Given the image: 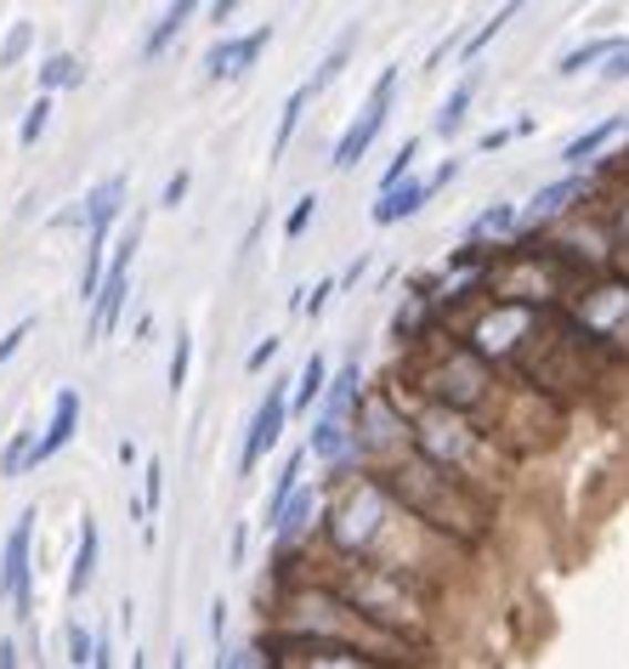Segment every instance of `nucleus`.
Listing matches in <instances>:
<instances>
[{
  "instance_id": "obj_27",
  "label": "nucleus",
  "mask_w": 629,
  "mask_h": 669,
  "mask_svg": "<svg viewBox=\"0 0 629 669\" xmlns=\"http://www.w3.org/2000/svg\"><path fill=\"white\" fill-rule=\"evenodd\" d=\"M187 358H193V334L176 329V347H171V392L187 387Z\"/></svg>"
},
{
  "instance_id": "obj_5",
  "label": "nucleus",
  "mask_w": 629,
  "mask_h": 669,
  "mask_svg": "<svg viewBox=\"0 0 629 669\" xmlns=\"http://www.w3.org/2000/svg\"><path fill=\"white\" fill-rule=\"evenodd\" d=\"M454 176H460V159H443V165L431 171V176H409L403 187H392V194H380V199H374V210H369V216H374V227H392V222L420 216V210H425V199L437 194V187H448Z\"/></svg>"
},
{
  "instance_id": "obj_10",
  "label": "nucleus",
  "mask_w": 629,
  "mask_h": 669,
  "mask_svg": "<svg viewBox=\"0 0 629 669\" xmlns=\"http://www.w3.org/2000/svg\"><path fill=\"white\" fill-rule=\"evenodd\" d=\"M125 176H109V182H96L91 194H85V233H109L114 216L125 210Z\"/></svg>"
},
{
  "instance_id": "obj_22",
  "label": "nucleus",
  "mask_w": 629,
  "mask_h": 669,
  "mask_svg": "<svg viewBox=\"0 0 629 669\" xmlns=\"http://www.w3.org/2000/svg\"><path fill=\"white\" fill-rule=\"evenodd\" d=\"M312 103V91L301 85V91H289V103H283V120H278V136H272V154H283L289 148V136H296V125H301V109Z\"/></svg>"
},
{
  "instance_id": "obj_8",
  "label": "nucleus",
  "mask_w": 629,
  "mask_h": 669,
  "mask_svg": "<svg viewBox=\"0 0 629 669\" xmlns=\"http://www.w3.org/2000/svg\"><path fill=\"white\" fill-rule=\"evenodd\" d=\"M585 187H590V182L578 176V171L561 176V182H550V187H539V194L522 205V227H545V222H556L561 210H573V199L585 194Z\"/></svg>"
},
{
  "instance_id": "obj_25",
  "label": "nucleus",
  "mask_w": 629,
  "mask_h": 669,
  "mask_svg": "<svg viewBox=\"0 0 629 669\" xmlns=\"http://www.w3.org/2000/svg\"><path fill=\"white\" fill-rule=\"evenodd\" d=\"M511 18H516V7H499V12L488 18V23H482V29H476V34L465 40V63H476V52H482V45H488V40H494V34H499V29L511 23Z\"/></svg>"
},
{
  "instance_id": "obj_28",
  "label": "nucleus",
  "mask_w": 629,
  "mask_h": 669,
  "mask_svg": "<svg viewBox=\"0 0 629 669\" xmlns=\"http://www.w3.org/2000/svg\"><path fill=\"white\" fill-rule=\"evenodd\" d=\"M63 636H69V663H74V669H85V663L96 658V636H91L85 625H69Z\"/></svg>"
},
{
  "instance_id": "obj_32",
  "label": "nucleus",
  "mask_w": 629,
  "mask_h": 669,
  "mask_svg": "<svg viewBox=\"0 0 629 669\" xmlns=\"http://www.w3.org/2000/svg\"><path fill=\"white\" fill-rule=\"evenodd\" d=\"M221 669H267V652H261V647H233V652L221 658Z\"/></svg>"
},
{
  "instance_id": "obj_41",
  "label": "nucleus",
  "mask_w": 629,
  "mask_h": 669,
  "mask_svg": "<svg viewBox=\"0 0 629 669\" xmlns=\"http://www.w3.org/2000/svg\"><path fill=\"white\" fill-rule=\"evenodd\" d=\"M171 669H187V652H182V647L171 652Z\"/></svg>"
},
{
  "instance_id": "obj_16",
  "label": "nucleus",
  "mask_w": 629,
  "mask_h": 669,
  "mask_svg": "<svg viewBox=\"0 0 629 669\" xmlns=\"http://www.w3.org/2000/svg\"><path fill=\"white\" fill-rule=\"evenodd\" d=\"M187 18H199V7H193V0H176V7H165V12H159V23H154V34L142 40V58H159L165 45L187 29Z\"/></svg>"
},
{
  "instance_id": "obj_40",
  "label": "nucleus",
  "mask_w": 629,
  "mask_h": 669,
  "mask_svg": "<svg viewBox=\"0 0 629 669\" xmlns=\"http://www.w3.org/2000/svg\"><path fill=\"white\" fill-rule=\"evenodd\" d=\"M221 630H227V607H221V601H216V613H210V636H216V641H221Z\"/></svg>"
},
{
  "instance_id": "obj_18",
  "label": "nucleus",
  "mask_w": 629,
  "mask_h": 669,
  "mask_svg": "<svg viewBox=\"0 0 629 669\" xmlns=\"http://www.w3.org/2000/svg\"><path fill=\"white\" fill-rule=\"evenodd\" d=\"M312 511H318V494L312 488H301L296 500H289L283 511H278V522H272V534H278V545H296L301 539V528L312 522Z\"/></svg>"
},
{
  "instance_id": "obj_35",
  "label": "nucleus",
  "mask_w": 629,
  "mask_h": 669,
  "mask_svg": "<svg viewBox=\"0 0 629 669\" xmlns=\"http://www.w3.org/2000/svg\"><path fill=\"white\" fill-rule=\"evenodd\" d=\"M601 80H629V40H618V52H612V63L601 69Z\"/></svg>"
},
{
  "instance_id": "obj_37",
  "label": "nucleus",
  "mask_w": 629,
  "mask_h": 669,
  "mask_svg": "<svg viewBox=\"0 0 629 669\" xmlns=\"http://www.w3.org/2000/svg\"><path fill=\"white\" fill-rule=\"evenodd\" d=\"M272 352H278V334H267V341L250 352V369H267V363H272Z\"/></svg>"
},
{
  "instance_id": "obj_20",
  "label": "nucleus",
  "mask_w": 629,
  "mask_h": 669,
  "mask_svg": "<svg viewBox=\"0 0 629 669\" xmlns=\"http://www.w3.org/2000/svg\"><path fill=\"white\" fill-rule=\"evenodd\" d=\"M80 58H69V52H58L52 63L40 69V97H52V91H69V85H80Z\"/></svg>"
},
{
  "instance_id": "obj_31",
  "label": "nucleus",
  "mask_w": 629,
  "mask_h": 669,
  "mask_svg": "<svg viewBox=\"0 0 629 669\" xmlns=\"http://www.w3.org/2000/svg\"><path fill=\"white\" fill-rule=\"evenodd\" d=\"M29 40H34V29H29V23H18V29L7 34V45H0V63H7V69H12V63H18L23 52H29Z\"/></svg>"
},
{
  "instance_id": "obj_36",
  "label": "nucleus",
  "mask_w": 629,
  "mask_h": 669,
  "mask_svg": "<svg viewBox=\"0 0 629 669\" xmlns=\"http://www.w3.org/2000/svg\"><path fill=\"white\" fill-rule=\"evenodd\" d=\"M182 194H187V171H176V176L165 182V199H159V205H182Z\"/></svg>"
},
{
  "instance_id": "obj_29",
  "label": "nucleus",
  "mask_w": 629,
  "mask_h": 669,
  "mask_svg": "<svg viewBox=\"0 0 629 669\" xmlns=\"http://www.w3.org/2000/svg\"><path fill=\"white\" fill-rule=\"evenodd\" d=\"M159 494H165V465L148 460V476H142V511H159Z\"/></svg>"
},
{
  "instance_id": "obj_9",
  "label": "nucleus",
  "mask_w": 629,
  "mask_h": 669,
  "mask_svg": "<svg viewBox=\"0 0 629 669\" xmlns=\"http://www.w3.org/2000/svg\"><path fill=\"white\" fill-rule=\"evenodd\" d=\"M74 432H80V392H69V387H63V392H58V403H52V425H45V438H40V449H34V465H40V460H52V454H58Z\"/></svg>"
},
{
  "instance_id": "obj_13",
  "label": "nucleus",
  "mask_w": 629,
  "mask_h": 669,
  "mask_svg": "<svg viewBox=\"0 0 629 669\" xmlns=\"http://www.w3.org/2000/svg\"><path fill=\"white\" fill-rule=\"evenodd\" d=\"M522 227V210L516 205H488L471 227H465V245L476 250V245H488V238H505V233H516Z\"/></svg>"
},
{
  "instance_id": "obj_2",
  "label": "nucleus",
  "mask_w": 629,
  "mask_h": 669,
  "mask_svg": "<svg viewBox=\"0 0 629 669\" xmlns=\"http://www.w3.org/2000/svg\"><path fill=\"white\" fill-rule=\"evenodd\" d=\"M392 97H398V69H385V74L374 80V91H369V103L358 109V120L341 131V142H334V171H352V165L369 154V142L380 136L385 114H392Z\"/></svg>"
},
{
  "instance_id": "obj_6",
  "label": "nucleus",
  "mask_w": 629,
  "mask_h": 669,
  "mask_svg": "<svg viewBox=\"0 0 629 669\" xmlns=\"http://www.w3.org/2000/svg\"><path fill=\"white\" fill-rule=\"evenodd\" d=\"M283 420H289V380H272L267 387V398H261V409H256V420H250V438H245V454H238V471H256L261 465V454L283 438Z\"/></svg>"
},
{
  "instance_id": "obj_15",
  "label": "nucleus",
  "mask_w": 629,
  "mask_h": 669,
  "mask_svg": "<svg viewBox=\"0 0 629 669\" xmlns=\"http://www.w3.org/2000/svg\"><path fill=\"white\" fill-rule=\"evenodd\" d=\"M96 579V522H80V545H74V567H69V596H85Z\"/></svg>"
},
{
  "instance_id": "obj_14",
  "label": "nucleus",
  "mask_w": 629,
  "mask_h": 669,
  "mask_svg": "<svg viewBox=\"0 0 629 669\" xmlns=\"http://www.w3.org/2000/svg\"><path fill=\"white\" fill-rule=\"evenodd\" d=\"M323 392H329V358H323V352H312V358L301 363V374H296V398H289V414L312 409Z\"/></svg>"
},
{
  "instance_id": "obj_7",
  "label": "nucleus",
  "mask_w": 629,
  "mask_h": 669,
  "mask_svg": "<svg viewBox=\"0 0 629 669\" xmlns=\"http://www.w3.org/2000/svg\"><path fill=\"white\" fill-rule=\"evenodd\" d=\"M267 40H272V29H250L245 40H221V45H210L205 74H210V80H238V74H250L256 58L267 52Z\"/></svg>"
},
{
  "instance_id": "obj_38",
  "label": "nucleus",
  "mask_w": 629,
  "mask_h": 669,
  "mask_svg": "<svg viewBox=\"0 0 629 669\" xmlns=\"http://www.w3.org/2000/svg\"><path fill=\"white\" fill-rule=\"evenodd\" d=\"M511 136H516V125H511V131H488V136H482V154H494V148H505Z\"/></svg>"
},
{
  "instance_id": "obj_21",
  "label": "nucleus",
  "mask_w": 629,
  "mask_h": 669,
  "mask_svg": "<svg viewBox=\"0 0 629 669\" xmlns=\"http://www.w3.org/2000/svg\"><path fill=\"white\" fill-rule=\"evenodd\" d=\"M34 449H40V438H34V432H18V438L7 443V454H0V471H7V476L34 471Z\"/></svg>"
},
{
  "instance_id": "obj_12",
  "label": "nucleus",
  "mask_w": 629,
  "mask_h": 669,
  "mask_svg": "<svg viewBox=\"0 0 629 669\" xmlns=\"http://www.w3.org/2000/svg\"><path fill=\"white\" fill-rule=\"evenodd\" d=\"M471 97H476V74H465L448 97L437 103V114H431V131L437 136H460L465 131V114H471Z\"/></svg>"
},
{
  "instance_id": "obj_19",
  "label": "nucleus",
  "mask_w": 629,
  "mask_h": 669,
  "mask_svg": "<svg viewBox=\"0 0 629 669\" xmlns=\"http://www.w3.org/2000/svg\"><path fill=\"white\" fill-rule=\"evenodd\" d=\"M612 52H618V34L590 40V45H578V52H567V58L556 63V74H561V80H573V74H585L590 63H601V58H612Z\"/></svg>"
},
{
  "instance_id": "obj_23",
  "label": "nucleus",
  "mask_w": 629,
  "mask_h": 669,
  "mask_svg": "<svg viewBox=\"0 0 629 669\" xmlns=\"http://www.w3.org/2000/svg\"><path fill=\"white\" fill-rule=\"evenodd\" d=\"M414 159H420V136H409L403 148H398V159L385 165V176H380V194H392V187H403V182H409V171H414Z\"/></svg>"
},
{
  "instance_id": "obj_17",
  "label": "nucleus",
  "mask_w": 629,
  "mask_h": 669,
  "mask_svg": "<svg viewBox=\"0 0 629 669\" xmlns=\"http://www.w3.org/2000/svg\"><path fill=\"white\" fill-rule=\"evenodd\" d=\"M358 380H363V374H358V363H347L341 374L329 380V392H323V414H329V420H352V409H358V392H363Z\"/></svg>"
},
{
  "instance_id": "obj_11",
  "label": "nucleus",
  "mask_w": 629,
  "mask_h": 669,
  "mask_svg": "<svg viewBox=\"0 0 629 669\" xmlns=\"http://www.w3.org/2000/svg\"><path fill=\"white\" fill-rule=\"evenodd\" d=\"M618 131H629V114H612V120H601V125H590V131H578V136L567 142V148H561L556 159L578 171V165H585V159H596V154L607 148V142H612Z\"/></svg>"
},
{
  "instance_id": "obj_26",
  "label": "nucleus",
  "mask_w": 629,
  "mask_h": 669,
  "mask_svg": "<svg viewBox=\"0 0 629 669\" xmlns=\"http://www.w3.org/2000/svg\"><path fill=\"white\" fill-rule=\"evenodd\" d=\"M45 125H52V97H34L29 114H23V131H18V136H23V148H34Z\"/></svg>"
},
{
  "instance_id": "obj_24",
  "label": "nucleus",
  "mask_w": 629,
  "mask_h": 669,
  "mask_svg": "<svg viewBox=\"0 0 629 669\" xmlns=\"http://www.w3.org/2000/svg\"><path fill=\"white\" fill-rule=\"evenodd\" d=\"M352 40H358V29H347L341 40H334V52H329V58H323V69H318V74L307 80V91H323V85H329L334 74H341V69H347V52H352Z\"/></svg>"
},
{
  "instance_id": "obj_4",
  "label": "nucleus",
  "mask_w": 629,
  "mask_h": 669,
  "mask_svg": "<svg viewBox=\"0 0 629 669\" xmlns=\"http://www.w3.org/2000/svg\"><path fill=\"white\" fill-rule=\"evenodd\" d=\"M272 669H392V658L363 647H329V641H289L272 652Z\"/></svg>"
},
{
  "instance_id": "obj_3",
  "label": "nucleus",
  "mask_w": 629,
  "mask_h": 669,
  "mask_svg": "<svg viewBox=\"0 0 629 669\" xmlns=\"http://www.w3.org/2000/svg\"><path fill=\"white\" fill-rule=\"evenodd\" d=\"M34 516L40 511H23L12 522V534H7V550H0V596H7V607L18 618H29V607H34V585H29V573H34V562H29V550H34Z\"/></svg>"
},
{
  "instance_id": "obj_34",
  "label": "nucleus",
  "mask_w": 629,
  "mask_h": 669,
  "mask_svg": "<svg viewBox=\"0 0 629 669\" xmlns=\"http://www.w3.org/2000/svg\"><path fill=\"white\" fill-rule=\"evenodd\" d=\"M29 329H34V318H23L18 329H7V334H0V363H7V358H12L18 347H23V334H29Z\"/></svg>"
},
{
  "instance_id": "obj_39",
  "label": "nucleus",
  "mask_w": 629,
  "mask_h": 669,
  "mask_svg": "<svg viewBox=\"0 0 629 669\" xmlns=\"http://www.w3.org/2000/svg\"><path fill=\"white\" fill-rule=\"evenodd\" d=\"M0 669H18V641H0Z\"/></svg>"
},
{
  "instance_id": "obj_30",
  "label": "nucleus",
  "mask_w": 629,
  "mask_h": 669,
  "mask_svg": "<svg viewBox=\"0 0 629 669\" xmlns=\"http://www.w3.org/2000/svg\"><path fill=\"white\" fill-rule=\"evenodd\" d=\"M312 216H318V194H307V199H296V210H289V222H283V233H289V238H301Z\"/></svg>"
},
{
  "instance_id": "obj_1",
  "label": "nucleus",
  "mask_w": 629,
  "mask_h": 669,
  "mask_svg": "<svg viewBox=\"0 0 629 669\" xmlns=\"http://www.w3.org/2000/svg\"><path fill=\"white\" fill-rule=\"evenodd\" d=\"M136 245H142V222H131V227L120 233L114 261H109V272H103V290H96V301H91V334H85L91 347L103 341V334H114V323H120V312H125V301H131V256H136Z\"/></svg>"
},
{
  "instance_id": "obj_33",
  "label": "nucleus",
  "mask_w": 629,
  "mask_h": 669,
  "mask_svg": "<svg viewBox=\"0 0 629 669\" xmlns=\"http://www.w3.org/2000/svg\"><path fill=\"white\" fill-rule=\"evenodd\" d=\"M334 290H341V278H323V284H312V296H307V307H301V312H312V318H318V312L329 307V296H334Z\"/></svg>"
},
{
  "instance_id": "obj_42",
  "label": "nucleus",
  "mask_w": 629,
  "mask_h": 669,
  "mask_svg": "<svg viewBox=\"0 0 629 669\" xmlns=\"http://www.w3.org/2000/svg\"><path fill=\"white\" fill-rule=\"evenodd\" d=\"M131 669H148V663H142V658H136V663H131Z\"/></svg>"
}]
</instances>
